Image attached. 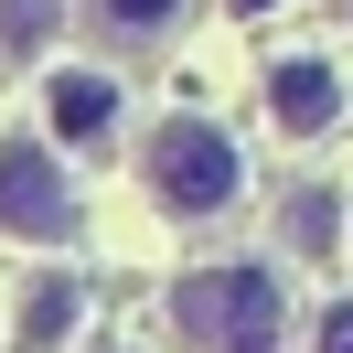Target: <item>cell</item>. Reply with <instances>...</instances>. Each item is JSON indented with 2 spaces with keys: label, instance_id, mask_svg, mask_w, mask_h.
<instances>
[{
  "label": "cell",
  "instance_id": "cell-1",
  "mask_svg": "<svg viewBox=\"0 0 353 353\" xmlns=\"http://www.w3.org/2000/svg\"><path fill=\"white\" fill-rule=\"evenodd\" d=\"M139 182H150V203L172 225H214L246 203V150L214 129V118H172V129L139 139Z\"/></svg>",
  "mask_w": 353,
  "mask_h": 353
},
{
  "label": "cell",
  "instance_id": "cell-2",
  "mask_svg": "<svg viewBox=\"0 0 353 353\" xmlns=\"http://www.w3.org/2000/svg\"><path fill=\"white\" fill-rule=\"evenodd\" d=\"M279 321H289V300L268 268H203V279L172 289L182 353H279Z\"/></svg>",
  "mask_w": 353,
  "mask_h": 353
},
{
  "label": "cell",
  "instance_id": "cell-3",
  "mask_svg": "<svg viewBox=\"0 0 353 353\" xmlns=\"http://www.w3.org/2000/svg\"><path fill=\"white\" fill-rule=\"evenodd\" d=\"M75 193L65 172H54V139H0V236H22V246H75Z\"/></svg>",
  "mask_w": 353,
  "mask_h": 353
},
{
  "label": "cell",
  "instance_id": "cell-4",
  "mask_svg": "<svg viewBox=\"0 0 353 353\" xmlns=\"http://www.w3.org/2000/svg\"><path fill=\"white\" fill-rule=\"evenodd\" d=\"M118 118H129V97H118L108 65H54L43 75V139L54 150H118Z\"/></svg>",
  "mask_w": 353,
  "mask_h": 353
},
{
  "label": "cell",
  "instance_id": "cell-5",
  "mask_svg": "<svg viewBox=\"0 0 353 353\" xmlns=\"http://www.w3.org/2000/svg\"><path fill=\"white\" fill-rule=\"evenodd\" d=\"M268 118H279L289 139H332V118H343V65H332V54H279V65H268Z\"/></svg>",
  "mask_w": 353,
  "mask_h": 353
},
{
  "label": "cell",
  "instance_id": "cell-6",
  "mask_svg": "<svg viewBox=\"0 0 353 353\" xmlns=\"http://www.w3.org/2000/svg\"><path fill=\"white\" fill-rule=\"evenodd\" d=\"M75 332H86V289H75V279H43V289L22 300V332H11V353H65Z\"/></svg>",
  "mask_w": 353,
  "mask_h": 353
},
{
  "label": "cell",
  "instance_id": "cell-7",
  "mask_svg": "<svg viewBox=\"0 0 353 353\" xmlns=\"http://www.w3.org/2000/svg\"><path fill=\"white\" fill-rule=\"evenodd\" d=\"M193 0H86V32L97 43H172Z\"/></svg>",
  "mask_w": 353,
  "mask_h": 353
},
{
  "label": "cell",
  "instance_id": "cell-8",
  "mask_svg": "<svg viewBox=\"0 0 353 353\" xmlns=\"http://www.w3.org/2000/svg\"><path fill=\"white\" fill-rule=\"evenodd\" d=\"M54 22H65V0H0V32H11L22 54H43V43H54Z\"/></svg>",
  "mask_w": 353,
  "mask_h": 353
},
{
  "label": "cell",
  "instance_id": "cell-9",
  "mask_svg": "<svg viewBox=\"0 0 353 353\" xmlns=\"http://www.w3.org/2000/svg\"><path fill=\"white\" fill-rule=\"evenodd\" d=\"M321 353H353V300H332V310H321Z\"/></svg>",
  "mask_w": 353,
  "mask_h": 353
},
{
  "label": "cell",
  "instance_id": "cell-10",
  "mask_svg": "<svg viewBox=\"0 0 353 353\" xmlns=\"http://www.w3.org/2000/svg\"><path fill=\"white\" fill-rule=\"evenodd\" d=\"M225 11H246V22H257V11H279V0H225Z\"/></svg>",
  "mask_w": 353,
  "mask_h": 353
}]
</instances>
